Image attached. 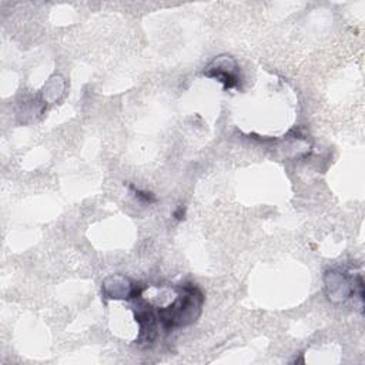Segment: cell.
Segmentation results:
<instances>
[{
	"label": "cell",
	"instance_id": "cell-1",
	"mask_svg": "<svg viewBox=\"0 0 365 365\" xmlns=\"http://www.w3.org/2000/svg\"><path fill=\"white\" fill-rule=\"evenodd\" d=\"M204 295L195 284L180 285L177 298L167 307L158 308L157 318L165 331L184 328L194 324L201 315Z\"/></svg>",
	"mask_w": 365,
	"mask_h": 365
},
{
	"label": "cell",
	"instance_id": "cell-2",
	"mask_svg": "<svg viewBox=\"0 0 365 365\" xmlns=\"http://www.w3.org/2000/svg\"><path fill=\"white\" fill-rule=\"evenodd\" d=\"M324 288L328 299L334 304L345 302L356 295L359 304L364 307V281L361 275L351 278L346 272L336 268L328 269L324 274Z\"/></svg>",
	"mask_w": 365,
	"mask_h": 365
},
{
	"label": "cell",
	"instance_id": "cell-3",
	"mask_svg": "<svg viewBox=\"0 0 365 365\" xmlns=\"http://www.w3.org/2000/svg\"><path fill=\"white\" fill-rule=\"evenodd\" d=\"M238 70V64L231 56L221 54L218 57H214L204 67V76L222 83L224 90H232L240 86Z\"/></svg>",
	"mask_w": 365,
	"mask_h": 365
},
{
	"label": "cell",
	"instance_id": "cell-4",
	"mask_svg": "<svg viewBox=\"0 0 365 365\" xmlns=\"http://www.w3.org/2000/svg\"><path fill=\"white\" fill-rule=\"evenodd\" d=\"M101 294L107 299H133L141 295V287L124 275L107 277L101 284Z\"/></svg>",
	"mask_w": 365,
	"mask_h": 365
},
{
	"label": "cell",
	"instance_id": "cell-5",
	"mask_svg": "<svg viewBox=\"0 0 365 365\" xmlns=\"http://www.w3.org/2000/svg\"><path fill=\"white\" fill-rule=\"evenodd\" d=\"M135 308L137 309H134V318L140 327L138 336H137L135 342L140 346H150L157 336V319L158 318L154 315L150 305H147L143 301L138 302Z\"/></svg>",
	"mask_w": 365,
	"mask_h": 365
},
{
	"label": "cell",
	"instance_id": "cell-6",
	"mask_svg": "<svg viewBox=\"0 0 365 365\" xmlns=\"http://www.w3.org/2000/svg\"><path fill=\"white\" fill-rule=\"evenodd\" d=\"M127 187L130 188V191L133 192V195H134L137 200H140L141 202H148V204H151V202H155V200H157L154 194L147 192V191H143V190L137 188V187L133 185V184H127Z\"/></svg>",
	"mask_w": 365,
	"mask_h": 365
},
{
	"label": "cell",
	"instance_id": "cell-7",
	"mask_svg": "<svg viewBox=\"0 0 365 365\" xmlns=\"http://www.w3.org/2000/svg\"><path fill=\"white\" fill-rule=\"evenodd\" d=\"M174 218L178 220V221L184 218V208H182V207H178V208L174 211Z\"/></svg>",
	"mask_w": 365,
	"mask_h": 365
}]
</instances>
